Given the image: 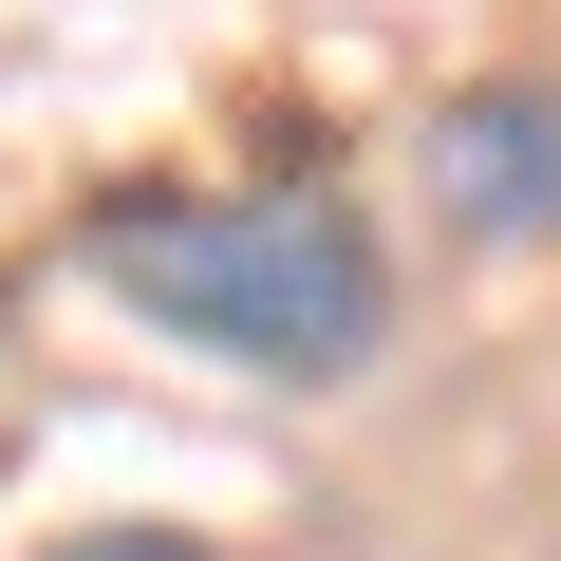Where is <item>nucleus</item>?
<instances>
[{"instance_id": "1", "label": "nucleus", "mask_w": 561, "mask_h": 561, "mask_svg": "<svg viewBox=\"0 0 561 561\" xmlns=\"http://www.w3.org/2000/svg\"><path fill=\"white\" fill-rule=\"evenodd\" d=\"M94 280L131 319H169L225 375H356L393 337V262L337 187H169V206H94Z\"/></svg>"}, {"instance_id": "2", "label": "nucleus", "mask_w": 561, "mask_h": 561, "mask_svg": "<svg viewBox=\"0 0 561 561\" xmlns=\"http://www.w3.org/2000/svg\"><path fill=\"white\" fill-rule=\"evenodd\" d=\"M431 206L468 243H561V76H468L431 113Z\"/></svg>"}, {"instance_id": "3", "label": "nucleus", "mask_w": 561, "mask_h": 561, "mask_svg": "<svg viewBox=\"0 0 561 561\" xmlns=\"http://www.w3.org/2000/svg\"><path fill=\"white\" fill-rule=\"evenodd\" d=\"M57 561H206V542H57Z\"/></svg>"}]
</instances>
